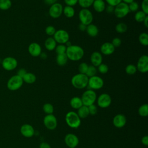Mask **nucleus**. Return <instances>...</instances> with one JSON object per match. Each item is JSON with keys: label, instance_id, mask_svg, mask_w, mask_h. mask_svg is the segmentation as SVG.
<instances>
[{"label": "nucleus", "instance_id": "obj_1", "mask_svg": "<svg viewBox=\"0 0 148 148\" xmlns=\"http://www.w3.org/2000/svg\"><path fill=\"white\" fill-rule=\"evenodd\" d=\"M65 54L68 60L72 61H77L82 59L84 55V51L80 46L72 45L66 47Z\"/></svg>", "mask_w": 148, "mask_h": 148}, {"label": "nucleus", "instance_id": "obj_2", "mask_svg": "<svg viewBox=\"0 0 148 148\" xmlns=\"http://www.w3.org/2000/svg\"><path fill=\"white\" fill-rule=\"evenodd\" d=\"M88 77L85 75L78 73L71 78V84L73 87L77 89H83L88 85Z\"/></svg>", "mask_w": 148, "mask_h": 148}, {"label": "nucleus", "instance_id": "obj_3", "mask_svg": "<svg viewBox=\"0 0 148 148\" xmlns=\"http://www.w3.org/2000/svg\"><path fill=\"white\" fill-rule=\"evenodd\" d=\"M65 120L66 124L72 128H77L81 124L80 118L77 113L73 111H70L66 114Z\"/></svg>", "mask_w": 148, "mask_h": 148}, {"label": "nucleus", "instance_id": "obj_4", "mask_svg": "<svg viewBox=\"0 0 148 148\" xmlns=\"http://www.w3.org/2000/svg\"><path fill=\"white\" fill-rule=\"evenodd\" d=\"M81 99L83 105L88 106L94 104V102L97 100V94L94 90L88 89L83 93Z\"/></svg>", "mask_w": 148, "mask_h": 148}, {"label": "nucleus", "instance_id": "obj_5", "mask_svg": "<svg viewBox=\"0 0 148 148\" xmlns=\"http://www.w3.org/2000/svg\"><path fill=\"white\" fill-rule=\"evenodd\" d=\"M23 83L22 77L15 75L10 77L8 80L7 88L10 91H16L22 87Z\"/></svg>", "mask_w": 148, "mask_h": 148}, {"label": "nucleus", "instance_id": "obj_6", "mask_svg": "<svg viewBox=\"0 0 148 148\" xmlns=\"http://www.w3.org/2000/svg\"><path fill=\"white\" fill-rule=\"evenodd\" d=\"M78 17L80 23L86 26L91 24L94 18L92 12L88 9H82L79 12Z\"/></svg>", "mask_w": 148, "mask_h": 148}, {"label": "nucleus", "instance_id": "obj_7", "mask_svg": "<svg viewBox=\"0 0 148 148\" xmlns=\"http://www.w3.org/2000/svg\"><path fill=\"white\" fill-rule=\"evenodd\" d=\"M130 12L128 4L121 2L114 6L113 13L116 17L122 18L126 17Z\"/></svg>", "mask_w": 148, "mask_h": 148}, {"label": "nucleus", "instance_id": "obj_8", "mask_svg": "<svg viewBox=\"0 0 148 148\" xmlns=\"http://www.w3.org/2000/svg\"><path fill=\"white\" fill-rule=\"evenodd\" d=\"M103 84L104 82L103 79L100 76L95 75L92 77H88V85L87 87H88L89 89L92 90H99L103 87Z\"/></svg>", "mask_w": 148, "mask_h": 148}, {"label": "nucleus", "instance_id": "obj_9", "mask_svg": "<svg viewBox=\"0 0 148 148\" xmlns=\"http://www.w3.org/2000/svg\"><path fill=\"white\" fill-rule=\"evenodd\" d=\"M53 36L57 43L58 44L65 45L69 39V35L68 32L66 30L62 29L56 30Z\"/></svg>", "mask_w": 148, "mask_h": 148}, {"label": "nucleus", "instance_id": "obj_10", "mask_svg": "<svg viewBox=\"0 0 148 148\" xmlns=\"http://www.w3.org/2000/svg\"><path fill=\"white\" fill-rule=\"evenodd\" d=\"M63 6L61 3L56 2L50 5L49 9V14L53 18H58L62 14Z\"/></svg>", "mask_w": 148, "mask_h": 148}, {"label": "nucleus", "instance_id": "obj_11", "mask_svg": "<svg viewBox=\"0 0 148 148\" xmlns=\"http://www.w3.org/2000/svg\"><path fill=\"white\" fill-rule=\"evenodd\" d=\"M2 66L6 71H13L18 65L17 60L13 57H6L2 61Z\"/></svg>", "mask_w": 148, "mask_h": 148}, {"label": "nucleus", "instance_id": "obj_12", "mask_svg": "<svg viewBox=\"0 0 148 148\" xmlns=\"http://www.w3.org/2000/svg\"><path fill=\"white\" fill-rule=\"evenodd\" d=\"M43 124L48 130H54L57 126V118L53 114H46L43 119Z\"/></svg>", "mask_w": 148, "mask_h": 148}, {"label": "nucleus", "instance_id": "obj_13", "mask_svg": "<svg viewBox=\"0 0 148 148\" xmlns=\"http://www.w3.org/2000/svg\"><path fill=\"white\" fill-rule=\"evenodd\" d=\"M136 67L140 73H146L148 71V56L145 54L141 56L138 60Z\"/></svg>", "mask_w": 148, "mask_h": 148}, {"label": "nucleus", "instance_id": "obj_14", "mask_svg": "<svg viewBox=\"0 0 148 148\" xmlns=\"http://www.w3.org/2000/svg\"><path fill=\"white\" fill-rule=\"evenodd\" d=\"M111 103V97L107 93H102L97 98V105L101 108H106L109 107Z\"/></svg>", "mask_w": 148, "mask_h": 148}, {"label": "nucleus", "instance_id": "obj_15", "mask_svg": "<svg viewBox=\"0 0 148 148\" xmlns=\"http://www.w3.org/2000/svg\"><path fill=\"white\" fill-rule=\"evenodd\" d=\"M64 141L69 147H76L79 142L78 137L72 133L67 134L64 138Z\"/></svg>", "mask_w": 148, "mask_h": 148}, {"label": "nucleus", "instance_id": "obj_16", "mask_svg": "<svg viewBox=\"0 0 148 148\" xmlns=\"http://www.w3.org/2000/svg\"><path fill=\"white\" fill-rule=\"evenodd\" d=\"M28 51L29 54L34 57H39L42 53V48L40 45L36 42L30 43L28 47Z\"/></svg>", "mask_w": 148, "mask_h": 148}, {"label": "nucleus", "instance_id": "obj_17", "mask_svg": "<svg viewBox=\"0 0 148 148\" xmlns=\"http://www.w3.org/2000/svg\"><path fill=\"white\" fill-rule=\"evenodd\" d=\"M127 123V119L123 114H117L113 119V125L118 128H123Z\"/></svg>", "mask_w": 148, "mask_h": 148}, {"label": "nucleus", "instance_id": "obj_18", "mask_svg": "<svg viewBox=\"0 0 148 148\" xmlns=\"http://www.w3.org/2000/svg\"><path fill=\"white\" fill-rule=\"evenodd\" d=\"M115 50V47L111 42H106L102 44L100 47V53L105 56L112 54Z\"/></svg>", "mask_w": 148, "mask_h": 148}, {"label": "nucleus", "instance_id": "obj_19", "mask_svg": "<svg viewBox=\"0 0 148 148\" xmlns=\"http://www.w3.org/2000/svg\"><path fill=\"white\" fill-rule=\"evenodd\" d=\"M20 132L24 137L31 138L34 136L35 130L31 125L29 124H24L20 127Z\"/></svg>", "mask_w": 148, "mask_h": 148}, {"label": "nucleus", "instance_id": "obj_20", "mask_svg": "<svg viewBox=\"0 0 148 148\" xmlns=\"http://www.w3.org/2000/svg\"><path fill=\"white\" fill-rule=\"evenodd\" d=\"M102 54L99 51H94L90 56V62L91 65L97 67L102 63Z\"/></svg>", "mask_w": 148, "mask_h": 148}, {"label": "nucleus", "instance_id": "obj_21", "mask_svg": "<svg viewBox=\"0 0 148 148\" xmlns=\"http://www.w3.org/2000/svg\"><path fill=\"white\" fill-rule=\"evenodd\" d=\"M92 6L96 12L102 13L105 10L106 2L103 0H94Z\"/></svg>", "mask_w": 148, "mask_h": 148}, {"label": "nucleus", "instance_id": "obj_22", "mask_svg": "<svg viewBox=\"0 0 148 148\" xmlns=\"http://www.w3.org/2000/svg\"><path fill=\"white\" fill-rule=\"evenodd\" d=\"M86 31L87 34L91 37H95L98 35L99 30L97 25L94 24H90L87 25Z\"/></svg>", "mask_w": 148, "mask_h": 148}, {"label": "nucleus", "instance_id": "obj_23", "mask_svg": "<svg viewBox=\"0 0 148 148\" xmlns=\"http://www.w3.org/2000/svg\"><path fill=\"white\" fill-rule=\"evenodd\" d=\"M45 48L49 51H53L55 49L57 45V42L51 36L47 38L44 43Z\"/></svg>", "mask_w": 148, "mask_h": 148}, {"label": "nucleus", "instance_id": "obj_24", "mask_svg": "<svg viewBox=\"0 0 148 148\" xmlns=\"http://www.w3.org/2000/svg\"><path fill=\"white\" fill-rule=\"evenodd\" d=\"M71 106L75 109H78L79 108H80L83 105L81 98L79 97H72L69 102Z\"/></svg>", "mask_w": 148, "mask_h": 148}, {"label": "nucleus", "instance_id": "obj_25", "mask_svg": "<svg viewBox=\"0 0 148 148\" xmlns=\"http://www.w3.org/2000/svg\"><path fill=\"white\" fill-rule=\"evenodd\" d=\"M22 79L24 82L28 84H32L36 82V77L35 74L31 72H27Z\"/></svg>", "mask_w": 148, "mask_h": 148}, {"label": "nucleus", "instance_id": "obj_26", "mask_svg": "<svg viewBox=\"0 0 148 148\" xmlns=\"http://www.w3.org/2000/svg\"><path fill=\"white\" fill-rule=\"evenodd\" d=\"M62 13L67 18H72L75 14V10L73 7L66 5L63 8Z\"/></svg>", "mask_w": 148, "mask_h": 148}, {"label": "nucleus", "instance_id": "obj_27", "mask_svg": "<svg viewBox=\"0 0 148 148\" xmlns=\"http://www.w3.org/2000/svg\"><path fill=\"white\" fill-rule=\"evenodd\" d=\"M77 114L80 119H85L89 115L88 106L85 105H82L80 108H79L77 109Z\"/></svg>", "mask_w": 148, "mask_h": 148}, {"label": "nucleus", "instance_id": "obj_28", "mask_svg": "<svg viewBox=\"0 0 148 148\" xmlns=\"http://www.w3.org/2000/svg\"><path fill=\"white\" fill-rule=\"evenodd\" d=\"M56 60L57 64L59 66H62L65 65L66 64L68 59L67 58L66 54L63 53V54H57Z\"/></svg>", "mask_w": 148, "mask_h": 148}, {"label": "nucleus", "instance_id": "obj_29", "mask_svg": "<svg viewBox=\"0 0 148 148\" xmlns=\"http://www.w3.org/2000/svg\"><path fill=\"white\" fill-rule=\"evenodd\" d=\"M147 14H145L142 10H138L135 12L134 15V19L138 23H142Z\"/></svg>", "mask_w": 148, "mask_h": 148}, {"label": "nucleus", "instance_id": "obj_30", "mask_svg": "<svg viewBox=\"0 0 148 148\" xmlns=\"http://www.w3.org/2000/svg\"><path fill=\"white\" fill-rule=\"evenodd\" d=\"M138 114L141 117H147L148 116V105L147 103H144L139 106Z\"/></svg>", "mask_w": 148, "mask_h": 148}, {"label": "nucleus", "instance_id": "obj_31", "mask_svg": "<svg viewBox=\"0 0 148 148\" xmlns=\"http://www.w3.org/2000/svg\"><path fill=\"white\" fill-rule=\"evenodd\" d=\"M94 0H78L77 3L82 9H88L93 3Z\"/></svg>", "mask_w": 148, "mask_h": 148}, {"label": "nucleus", "instance_id": "obj_32", "mask_svg": "<svg viewBox=\"0 0 148 148\" xmlns=\"http://www.w3.org/2000/svg\"><path fill=\"white\" fill-rule=\"evenodd\" d=\"M139 42L140 43L144 46H147L148 45V35L146 32H142L139 36Z\"/></svg>", "mask_w": 148, "mask_h": 148}, {"label": "nucleus", "instance_id": "obj_33", "mask_svg": "<svg viewBox=\"0 0 148 148\" xmlns=\"http://www.w3.org/2000/svg\"><path fill=\"white\" fill-rule=\"evenodd\" d=\"M127 25L126 24L124 23H119L115 27V30L117 33L123 34L127 31Z\"/></svg>", "mask_w": 148, "mask_h": 148}, {"label": "nucleus", "instance_id": "obj_34", "mask_svg": "<svg viewBox=\"0 0 148 148\" xmlns=\"http://www.w3.org/2000/svg\"><path fill=\"white\" fill-rule=\"evenodd\" d=\"M11 0H0V9L6 10L9 9L12 6Z\"/></svg>", "mask_w": 148, "mask_h": 148}, {"label": "nucleus", "instance_id": "obj_35", "mask_svg": "<svg viewBox=\"0 0 148 148\" xmlns=\"http://www.w3.org/2000/svg\"><path fill=\"white\" fill-rule=\"evenodd\" d=\"M137 71V69L136 67V65L134 64H128L126 66L125 68V72L127 74L129 75H134Z\"/></svg>", "mask_w": 148, "mask_h": 148}, {"label": "nucleus", "instance_id": "obj_36", "mask_svg": "<svg viewBox=\"0 0 148 148\" xmlns=\"http://www.w3.org/2000/svg\"><path fill=\"white\" fill-rule=\"evenodd\" d=\"M43 110L46 114H53L54 112V107L52 104L50 103H46L43 106Z\"/></svg>", "mask_w": 148, "mask_h": 148}, {"label": "nucleus", "instance_id": "obj_37", "mask_svg": "<svg viewBox=\"0 0 148 148\" xmlns=\"http://www.w3.org/2000/svg\"><path fill=\"white\" fill-rule=\"evenodd\" d=\"M97 72V69L95 66L91 65H88V69L87 70L86 73H85V75L88 77H92L93 76L96 75V73Z\"/></svg>", "mask_w": 148, "mask_h": 148}, {"label": "nucleus", "instance_id": "obj_38", "mask_svg": "<svg viewBox=\"0 0 148 148\" xmlns=\"http://www.w3.org/2000/svg\"><path fill=\"white\" fill-rule=\"evenodd\" d=\"M54 50L57 54L65 53V51L66 50V46L63 44H59L56 46Z\"/></svg>", "mask_w": 148, "mask_h": 148}, {"label": "nucleus", "instance_id": "obj_39", "mask_svg": "<svg viewBox=\"0 0 148 148\" xmlns=\"http://www.w3.org/2000/svg\"><path fill=\"white\" fill-rule=\"evenodd\" d=\"M128 5L130 12H136L139 10V3L135 1L128 4Z\"/></svg>", "mask_w": 148, "mask_h": 148}, {"label": "nucleus", "instance_id": "obj_40", "mask_svg": "<svg viewBox=\"0 0 148 148\" xmlns=\"http://www.w3.org/2000/svg\"><path fill=\"white\" fill-rule=\"evenodd\" d=\"M98 71L101 73V74H105L106 73L109 71V67L108 66L103 63L97 66Z\"/></svg>", "mask_w": 148, "mask_h": 148}, {"label": "nucleus", "instance_id": "obj_41", "mask_svg": "<svg viewBox=\"0 0 148 148\" xmlns=\"http://www.w3.org/2000/svg\"><path fill=\"white\" fill-rule=\"evenodd\" d=\"M88 67V65L86 62H83L80 63L78 66L79 73L85 74L87 72Z\"/></svg>", "mask_w": 148, "mask_h": 148}, {"label": "nucleus", "instance_id": "obj_42", "mask_svg": "<svg viewBox=\"0 0 148 148\" xmlns=\"http://www.w3.org/2000/svg\"><path fill=\"white\" fill-rule=\"evenodd\" d=\"M56 31V28L54 26H53V25H48L45 28V32H46V34L47 35L50 36H53L54 34H55Z\"/></svg>", "mask_w": 148, "mask_h": 148}, {"label": "nucleus", "instance_id": "obj_43", "mask_svg": "<svg viewBox=\"0 0 148 148\" xmlns=\"http://www.w3.org/2000/svg\"><path fill=\"white\" fill-rule=\"evenodd\" d=\"M141 10L145 14H148V0H142L140 5Z\"/></svg>", "mask_w": 148, "mask_h": 148}, {"label": "nucleus", "instance_id": "obj_44", "mask_svg": "<svg viewBox=\"0 0 148 148\" xmlns=\"http://www.w3.org/2000/svg\"><path fill=\"white\" fill-rule=\"evenodd\" d=\"M88 112H89V114H91L92 116H94L98 112V109L97 107L95 105L92 104L88 106Z\"/></svg>", "mask_w": 148, "mask_h": 148}, {"label": "nucleus", "instance_id": "obj_45", "mask_svg": "<svg viewBox=\"0 0 148 148\" xmlns=\"http://www.w3.org/2000/svg\"><path fill=\"white\" fill-rule=\"evenodd\" d=\"M112 44L113 45V46L116 48V47H119L121 44V40L120 38H118V37H116L114 38L112 40Z\"/></svg>", "mask_w": 148, "mask_h": 148}, {"label": "nucleus", "instance_id": "obj_46", "mask_svg": "<svg viewBox=\"0 0 148 148\" xmlns=\"http://www.w3.org/2000/svg\"><path fill=\"white\" fill-rule=\"evenodd\" d=\"M105 2L108 5H110L112 6H116L117 5L122 2L121 0H105Z\"/></svg>", "mask_w": 148, "mask_h": 148}, {"label": "nucleus", "instance_id": "obj_47", "mask_svg": "<svg viewBox=\"0 0 148 148\" xmlns=\"http://www.w3.org/2000/svg\"><path fill=\"white\" fill-rule=\"evenodd\" d=\"M78 0H64V2L67 6H74L77 3Z\"/></svg>", "mask_w": 148, "mask_h": 148}, {"label": "nucleus", "instance_id": "obj_48", "mask_svg": "<svg viewBox=\"0 0 148 148\" xmlns=\"http://www.w3.org/2000/svg\"><path fill=\"white\" fill-rule=\"evenodd\" d=\"M27 72L26 69H25L24 68H20L17 71V72L16 75L20 76L21 77H23Z\"/></svg>", "mask_w": 148, "mask_h": 148}, {"label": "nucleus", "instance_id": "obj_49", "mask_svg": "<svg viewBox=\"0 0 148 148\" xmlns=\"http://www.w3.org/2000/svg\"><path fill=\"white\" fill-rule=\"evenodd\" d=\"M114 6H110V5H108L106 6L105 8V11L108 13H113L114 12Z\"/></svg>", "mask_w": 148, "mask_h": 148}, {"label": "nucleus", "instance_id": "obj_50", "mask_svg": "<svg viewBox=\"0 0 148 148\" xmlns=\"http://www.w3.org/2000/svg\"><path fill=\"white\" fill-rule=\"evenodd\" d=\"M141 142L143 145L146 146H148V136L145 135L143 136L141 139Z\"/></svg>", "mask_w": 148, "mask_h": 148}, {"label": "nucleus", "instance_id": "obj_51", "mask_svg": "<svg viewBox=\"0 0 148 148\" xmlns=\"http://www.w3.org/2000/svg\"><path fill=\"white\" fill-rule=\"evenodd\" d=\"M39 148H51V146L48 143L46 142H42L39 145Z\"/></svg>", "mask_w": 148, "mask_h": 148}, {"label": "nucleus", "instance_id": "obj_52", "mask_svg": "<svg viewBox=\"0 0 148 148\" xmlns=\"http://www.w3.org/2000/svg\"><path fill=\"white\" fill-rule=\"evenodd\" d=\"M79 29L81 31H86V27L87 26L80 23L79 25Z\"/></svg>", "mask_w": 148, "mask_h": 148}, {"label": "nucleus", "instance_id": "obj_53", "mask_svg": "<svg viewBox=\"0 0 148 148\" xmlns=\"http://www.w3.org/2000/svg\"><path fill=\"white\" fill-rule=\"evenodd\" d=\"M58 0H45V2L49 5H51L57 2Z\"/></svg>", "mask_w": 148, "mask_h": 148}, {"label": "nucleus", "instance_id": "obj_54", "mask_svg": "<svg viewBox=\"0 0 148 148\" xmlns=\"http://www.w3.org/2000/svg\"><path fill=\"white\" fill-rule=\"evenodd\" d=\"M143 24L145 26V27L146 28H148V16H147L146 17V18L143 20Z\"/></svg>", "mask_w": 148, "mask_h": 148}, {"label": "nucleus", "instance_id": "obj_55", "mask_svg": "<svg viewBox=\"0 0 148 148\" xmlns=\"http://www.w3.org/2000/svg\"><path fill=\"white\" fill-rule=\"evenodd\" d=\"M39 56H40L41 58H42V59H46L47 58V54L45 53H42V52Z\"/></svg>", "mask_w": 148, "mask_h": 148}, {"label": "nucleus", "instance_id": "obj_56", "mask_svg": "<svg viewBox=\"0 0 148 148\" xmlns=\"http://www.w3.org/2000/svg\"><path fill=\"white\" fill-rule=\"evenodd\" d=\"M121 1H122V2H124V3H127V4H129L131 2L134 1L135 0H121Z\"/></svg>", "mask_w": 148, "mask_h": 148}, {"label": "nucleus", "instance_id": "obj_57", "mask_svg": "<svg viewBox=\"0 0 148 148\" xmlns=\"http://www.w3.org/2000/svg\"><path fill=\"white\" fill-rule=\"evenodd\" d=\"M65 45L66 46V47H68V46H70L71 45H72V43L71 42H69V40L65 44Z\"/></svg>", "mask_w": 148, "mask_h": 148}, {"label": "nucleus", "instance_id": "obj_58", "mask_svg": "<svg viewBox=\"0 0 148 148\" xmlns=\"http://www.w3.org/2000/svg\"><path fill=\"white\" fill-rule=\"evenodd\" d=\"M69 148H75V147H69Z\"/></svg>", "mask_w": 148, "mask_h": 148}]
</instances>
